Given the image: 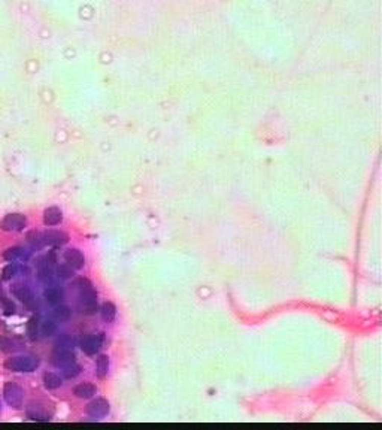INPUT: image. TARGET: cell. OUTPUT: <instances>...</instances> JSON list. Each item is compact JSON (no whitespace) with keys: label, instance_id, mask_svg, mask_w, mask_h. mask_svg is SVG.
<instances>
[{"label":"cell","instance_id":"obj_12","mask_svg":"<svg viewBox=\"0 0 382 430\" xmlns=\"http://www.w3.org/2000/svg\"><path fill=\"white\" fill-rule=\"evenodd\" d=\"M61 220H63V212H61L60 208L51 206V208L45 209V212H43V223H45V226H50V227L57 226V224L61 223Z\"/></svg>","mask_w":382,"mask_h":430},{"label":"cell","instance_id":"obj_16","mask_svg":"<svg viewBox=\"0 0 382 430\" xmlns=\"http://www.w3.org/2000/svg\"><path fill=\"white\" fill-rule=\"evenodd\" d=\"M74 394L77 397H79V399H90V397H93L96 394V387L93 384H90V383H82V384H79V386L75 387Z\"/></svg>","mask_w":382,"mask_h":430},{"label":"cell","instance_id":"obj_15","mask_svg":"<svg viewBox=\"0 0 382 430\" xmlns=\"http://www.w3.org/2000/svg\"><path fill=\"white\" fill-rule=\"evenodd\" d=\"M43 297L48 303L51 305H58L61 303V300L64 299V293L61 289H57V287H48L45 292H43Z\"/></svg>","mask_w":382,"mask_h":430},{"label":"cell","instance_id":"obj_27","mask_svg":"<svg viewBox=\"0 0 382 430\" xmlns=\"http://www.w3.org/2000/svg\"><path fill=\"white\" fill-rule=\"evenodd\" d=\"M79 372H81V368L78 366L77 363H72V365H69V366H66L64 368V376L66 378H75V376H78L79 375Z\"/></svg>","mask_w":382,"mask_h":430},{"label":"cell","instance_id":"obj_8","mask_svg":"<svg viewBox=\"0 0 382 430\" xmlns=\"http://www.w3.org/2000/svg\"><path fill=\"white\" fill-rule=\"evenodd\" d=\"M53 365L56 368H60V369H64L66 366L75 363V354L72 350H60L57 348L54 354H53Z\"/></svg>","mask_w":382,"mask_h":430},{"label":"cell","instance_id":"obj_23","mask_svg":"<svg viewBox=\"0 0 382 430\" xmlns=\"http://www.w3.org/2000/svg\"><path fill=\"white\" fill-rule=\"evenodd\" d=\"M40 332H42L43 336L50 338V336H53L54 333L57 332V324H56L53 320H46V321H43V323H42Z\"/></svg>","mask_w":382,"mask_h":430},{"label":"cell","instance_id":"obj_1","mask_svg":"<svg viewBox=\"0 0 382 430\" xmlns=\"http://www.w3.org/2000/svg\"><path fill=\"white\" fill-rule=\"evenodd\" d=\"M78 287H79V303L82 313L87 315L96 314L97 311V293H96L93 284L88 279H78Z\"/></svg>","mask_w":382,"mask_h":430},{"label":"cell","instance_id":"obj_18","mask_svg":"<svg viewBox=\"0 0 382 430\" xmlns=\"http://www.w3.org/2000/svg\"><path fill=\"white\" fill-rule=\"evenodd\" d=\"M100 315L106 323H112L116 317V306L112 302H105L100 308Z\"/></svg>","mask_w":382,"mask_h":430},{"label":"cell","instance_id":"obj_19","mask_svg":"<svg viewBox=\"0 0 382 430\" xmlns=\"http://www.w3.org/2000/svg\"><path fill=\"white\" fill-rule=\"evenodd\" d=\"M27 242L30 244L32 250H42V248L45 247L43 236H42V233L36 232V230L29 232V233H27Z\"/></svg>","mask_w":382,"mask_h":430},{"label":"cell","instance_id":"obj_5","mask_svg":"<svg viewBox=\"0 0 382 430\" xmlns=\"http://www.w3.org/2000/svg\"><path fill=\"white\" fill-rule=\"evenodd\" d=\"M53 263H56L54 254L48 257H39L38 263H36V269H38V276L40 281L43 282H50L53 279Z\"/></svg>","mask_w":382,"mask_h":430},{"label":"cell","instance_id":"obj_26","mask_svg":"<svg viewBox=\"0 0 382 430\" xmlns=\"http://www.w3.org/2000/svg\"><path fill=\"white\" fill-rule=\"evenodd\" d=\"M17 272H18L17 265L11 263V265H8V266H5V268H3V272H2V275H3V279H12V278L17 275Z\"/></svg>","mask_w":382,"mask_h":430},{"label":"cell","instance_id":"obj_25","mask_svg":"<svg viewBox=\"0 0 382 430\" xmlns=\"http://www.w3.org/2000/svg\"><path fill=\"white\" fill-rule=\"evenodd\" d=\"M57 275L60 278L63 279H67V278H72L74 276V269L66 263V265H60L57 268Z\"/></svg>","mask_w":382,"mask_h":430},{"label":"cell","instance_id":"obj_4","mask_svg":"<svg viewBox=\"0 0 382 430\" xmlns=\"http://www.w3.org/2000/svg\"><path fill=\"white\" fill-rule=\"evenodd\" d=\"M11 292L18 299L19 302L24 303V306H27L29 309H35V306H36V299H35L32 290H30L27 285H24V284H15V285L11 287Z\"/></svg>","mask_w":382,"mask_h":430},{"label":"cell","instance_id":"obj_9","mask_svg":"<svg viewBox=\"0 0 382 430\" xmlns=\"http://www.w3.org/2000/svg\"><path fill=\"white\" fill-rule=\"evenodd\" d=\"M88 415H91L93 418H102L109 412V402L103 397H97L93 402H90L88 408H87Z\"/></svg>","mask_w":382,"mask_h":430},{"label":"cell","instance_id":"obj_29","mask_svg":"<svg viewBox=\"0 0 382 430\" xmlns=\"http://www.w3.org/2000/svg\"><path fill=\"white\" fill-rule=\"evenodd\" d=\"M6 300H8V297L5 296V293H3V289H2V285H0V302H2V303H5Z\"/></svg>","mask_w":382,"mask_h":430},{"label":"cell","instance_id":"obj_6","mask_svg":"<svg viewBox=\"0 0 382 430\" xmlns=\"http://www.w3.org/2000/svg\"><path fill=\"white\" fill-rule=\"evenodd\" d=\"M3 394H5V400L12 408H21V405H22V390H21L19 386H17L15 383H6L5 389H3Z\"/></svg>","mask_w":382,"mask_h":430},{"label":"cell","instance_id":"obj_20","mask_svg":"<svg viewBox=\"0 0 382 430\" xmlns=\"http://www.w3.org/2000/svg\"><path fill=\"white\" fill-rule=\"evenodd\" d=\"M96 369H97V376L99 378H105L109 371V357L108 355H99L97 362H96Z\"/></svg>","mask_w":382,"mask_h":430},{"label":"cell","instance_id":"obj_22","mask_svg":"<svg viewBox=\"0 0 382 430\" xmlns=\"http://www.w3.org/2000/svg\"><path fill=\"white\" fill-rule=\"evenodd\" d=\"M54 318L57 321H67L70 318V308L67 305H56L54 308Z\"/></svg>","mask_w":382,"mask_h":430},{"label":"cell","instance_id":"obj_10","mask_svg":"<svg viewBox=\"0 0 382 430\" xmlns=\"http://www.w3.org/2000/svg\"><path fill=\"white\" fill-rule=\"evenodd\" d=\"M64 261L72 269H82L84 265H85V257H84V254L79 250L70 248V250L64 251Z\"/></svg>","mask_w":382,"mask_h":430},{"label":"cell","instance_id":"obj_17","mask_svg":"<svg viewBox=\"0 0 382 430\" xmlns=\"http://www.w3.org/2000/svg\"><path fill=\"white\" fill-rule=\"evenodd\" d=\"M43 384L48 390H56L58 387H61L63 379L60 378V375H57L56 372H46L43 375Z\"/></svg>","mask_w":382,"mask_h":430},{"label":"cell","instance_id":"obj_2","mask_svg":"<svg viewBox=\"0 0 382 430\" xmlns=\"http://www.w3.org/2000/svg\"><path fill=\"white\" fill-rule=\"evenodd\" d=\"M5 366L6 369L14 372H33L39 366V359L32 355H18L8 359Z\"/></svg>","mask_w":382,"mask_h":430},{"label":"cell","instance_id":"obj_13","mask_svg":"<svg viewBox=\"0 0 382 430\" xmlns=\"http://www.w3.org/2000/svg\"><path fill=\"white\" fill-rule=\"evenodd\" d=\"M27 417L33 421H50V417L51 414L45 408H42L40 405H35L32 403L29 408H27Z\"/></svg>","mask_w":382,"mask_h":430},{"label":"cell","instance_id":"obj_21","mask_svg":"<svg viewBox=\"0 0 382 430\" xmlns=\"http://www.w3.org/2000/svg\"><path fill=\"white\" fill-rule=\"evenodd\" d=\"M21 348V344H19L17 339H9V338H2L0 339V350L5 352H12L17 351Z\"/></svg>","mask_w":382,"mask_h":430},{"label":"cell","instance_id":"obj_24","mask_svg":"<svg viewBox=\"0 0 382 430\" xmlns=\"http://www.w3.org/2000/svg\"><path fill=\"white\" fill-rule=\"evenodd\" d=\"M27 335L30 339H36L38 338V332H39V320L36 317L30 318L29 323H27Z\"/></svg>","mask_w":382,"mask_h":430},{"label":"cell","instance_id":"obj_30","mask_svg":"<svg viewBox=\"0 0 382 430\" xmlns=\"http://www.w3.org/2000/svg\"><path fill=\"white\" fill-rule=\"evenodd\" d=\"M0 411H2V403H0Z\"/></svg>","mask_w":382,"mask_h":430},{"label":"cell","instance_id":"obj_7","mask_svg":"<svg viewBox=\"0 0 382 430\" xmlns=\"http://www.w3.org/2000/svg\"><path fill=\"white\" fill-rule=\"evenodd\" d=\"M102 344H103V333L90 335V336H85L81 341V350L88 355H93L102 348Z\"/></svg>","mask_w":382,"mask_h":430},{"label":"cell","instance_id":"obj_14","mask_svg":"<svg viewBox=\"0 0 382 430\" xmlns=\"http://www.w3.org/2000/svg\"><path fill=\"white\" fill-rule=\"evenodd\" d=\"M3 257L8 260V261H17V260H27L30 257V253L26 251L24 248L21 247H12V248H8L5 253H3Z\"/></svg>","mask_w":382,"mask_h":430},{"label":"cell","instance_id":"obj_11","mask_svg":"<svg viewBox=\"0 0 382 430\" xmlns=\"http://www.w3.org/2000/svg\"><path fill=\"white\" fill-rule=\"evenodd\" d=\"M42 236L45 245H51V247H60L67 242V235L60 230H46L45 233H42Z\"/></svg>","mask_w":382,"mask_h":430},{"label":"cell","instance_id":"obj_28","mask_svg":"<svg viewBox=\"0 0 382 430\" xmlns=\"http://www.w3.org/2000/svg\"><path fill=\"white\" fill-rule=\"evenodd\" d=\"M72 347H74V341L69 339L67 336H61L57 341V348L60 350H72Z\"/></svg>","mask_w":382,"mask_h":430},{"label":"cell","instance_id":"obj_3","mask_svg":"<svg viewBox=\"0 0 382 430\" xmlns=\"http://www.w3.org/2000/svg\"><path fill=\"white\" fill-rule=\"evenodd\" d=\"M27 218L22 214H8L2 221L0 227L6 232H19L26 227Z\"/></svg>","mask_w":382,"mask_h":430}]
</instances>
